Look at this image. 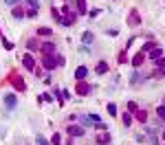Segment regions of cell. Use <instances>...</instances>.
Here are the masks:
<instances>
[{"label":"cell","instance_id":"cell-1","mask_svg":"<svg viewBox=\"0 0 165 145\" xmlns=\"http://www.w3.org/2000/svg\"><path fill=\"white\" fill-rule=\"evenodd\" d=\"M75 20H77V13H75V11H68L60 22L64 24V27H70V24H75Z\"/></svg>","mask_w":165,"mask_h":145},{"label":"cell","instance_id":"cell-2","mask_svg":"<svg viewBox=\"0 0 165 145\" xmlns=\"http://www.w3.org/2000/svg\"><path fill=\"white\" fill-rule=\"evenodd\" d=\"M5 106H7V110H13L16 106H18V97L16 94H5Z\"/></svg>","mask_w":165,"mask_h":145},{"label":"cell","instance_id":"cell-3","mask_svg":"<svg viewBox=\"0 0 165 145\" xmlns=\"http://www.w3.org/2000/svg\"><path fill=\"white\" fill-rule=\"evenodd\" d=\"M22 64H25V68H27V70H35V59H33L31 55H25Z\"/></svg>","mask_w":165,"mask_h":145},{"label":"cell","instance_id":"cell-4","mask_svg":"<svg viewBox=\"0 0 165 145\" xmlns=\"http://www.w3.org/2000/svg\"><path fill=\"white\" fill-rule=\"evenodd\" d=\"M75 77H77L79 81H82V79H86V77H88V68H86V66H79V68L75 70Z\"/></svg>","mask_w":165,"mask_h":145},{"label":"cell","instance_id":"cell-5","mask_svg":"<svg viewBox=\"0 0 165 145\" xmlns=\"http://www.w3.org/2000/svg\"><path fill=\"white\" fill-rule=\"evenodd\" d=\"M68 134H70V136H82V134H84V128H79V125H68Z\"/></svg>","mask_w":165,"mask_h":145},{"label":"cell","instance_id":"cell-6","mask_svg":"<svg viewBox=\"0 0 165 145\" xmlns=\"http://www.w3.org/2000/svg\"><path fill=\"white\" fill-rule=\"evenodd\" d=\"M44 66L51 70V68H55V66H57V59H55V57H51V55H46V57H44Z\"/></svg>","mask_w":165,"mask_h":145},{"label":"cell","instance_id":"cell-7","mask_svg":"<svg viewBox=\"0 0 165 145\" xmlns=\"http://www.w3.org/2000/svg\"><path fill=\"white\" fill-rule=\"evenodd\" d=\"M53 51H55V44H53V42H44V44H42V53L51 55Z\"/></svg>","mask_w":165,"mask_h":145},{"label":"cell","instance_id":"cell-8","mask_svg":"<svg viewBox=\"0 0 165 145\" xmlns=\"http://www.w3.org/2000/svg\"><path fill=\"white\" fill-rule=\"evenodd\" d=\"M95 72H97V75H104V72H108V64H106V62H99V64L95 66Z\"/></svg>","mask_w":165,"mask_h":145},{"label":"cell","instance_id":"cell-9","mask_svg":"<svg viewBox=\"0 0 165 145\" xmlns=\"http://www.w3.org/2000/svg\"><path fill=\"white\" fill-rule=\"evenodd\" d=\"M161 55H163V51H161V48H152V53H150V57H152V59H158Z\"/></svg>","mask_w":165,"mask_h":145},{"label":"cell","instance_id":"cell-10","mask_svg":"<svg viewBox=\"0 0 165 145\" xmlns=\"http://www.w3.org/2000/svg\"><path fill=\"white\" fill-rule=\"evenodd\" d=\"M38 35H53V31L46 29V27H40V29H38Z\"/></svg>","mask_w":165,"mask_h":145},{"label":"cell","instance_id":"cell-11","mask_svg":"<svg viewBox=\"0 0 165 145\" xmlns=\"http://www.w3.org/2000/svg\"><path fill=\"white\" fill-rule=\"evenodd\" d=\"M82 40H84V44H90V42H92V33H90V31H86V33L82 35Z\"/></svg>","mask_w":165,"mask_h":145},{"label":"cell","instance_id":"cell-12","mask_svg":"<svg viewBox=\"0 0 165 145\" xmlns=\"http://www.w3.org/2000/svg\"><path fill=\"white\" fill-rule=\"evenodd\" d=\"M77 90H79V94H88V92H90V86H86V84H79V88H77Z\"/></svg>","mask_w":165,"mask_h":145},{"label":"cell","instance_id":"cell-13","mask_svg":"<svg viewBox=\"0 0 165 145\" xmlns=\"http://www.w3.org/2000/svg\"><path fill=\"white\" fill-rule=\"evenodd\" d=\"M130 81H132V84H139V81H143V77H139V72H132Z\"/></svg>","mask_w":165,"mask_h":145},{"label":"cell","instance_id":"cell-14","mask_svg":"<svg viewBox=\"0 0 165 145\" xmlns=\"http://www.w3.org/2000/svg\"><path fill=\"white\" fill-rule=\"evenodd\" d=\"M108 114L117 116V106H114V103H108Z\"/></svg>","mask_w":165,"mask_h":145},{"label":"cell","instance_id":"cell-15","mask_svg":"<svg viewBox=\"0 0 165 145\" xmlns=\"http://www.w3.org/2000/svg\"><path fill=\"white\" fill-rule=\"evenodd\" d=\"M156 116H158V119H165V106H161V108L156 110Z\"/></svg>","mask_w":165,"mask_h":145},{"label":"cell","instance_id":"cell-16","mask_svg":"<svg viewBox=\"0 0 165 145\" xmlns=\"http://www.w3.org/2000/svg\"><path fill=\"white\" fill-rule=\"evenodd\" d=\"M22 15H25V13H22V11H20L18 7H13V18H18V20H20Z\"/></svg>","mask_w":165,"mask_h":145},{"label":"cell","instance_id":"cell-17","mask_svg":"<svg viewBox=\"0 0 165 145\" xmlns=\"http://www.w3.org/2000/svg\"><path fill=\"white\" fill-rule=\"evenodd\" d=\"M22 0H5V5H9V7H16V5H20Z\"/></svg>","mask_w":165,"mask_h":145},{"label":"cell","instance_id":"cell-18","mask_svg":"<svg viewBox=\"0 0 165 145\" xmlns=\"http://www.w3.org/2000/svg\"><path fill=\"white\" fill-rule=\"evenodd\" d=\"M130 121H132V116L126 112V114H123V125H130Z\"/></svg>","mask_w":165,"mask_h":145},{"label":"cell","instance_id":"cell-19","mask_svg":"<svg viewBox=\"0 0 165 145\" xmlns=\"http://www.w3.org/2000/svg\"><path fill=\"white\" fill-rule=\"evenodd\" d=\"M128 110H130V112H136L139 108H136V103H134V101H130V103H128Z\"/></svg>","mask_w":165,"mask_h":145},{"label":"cell","instance_id":"cell-20","mask_svg":"<svg viewBox=\"0 0 165 145\" xmlns=\"http://www.w3.org/2000/svg\"><path fill=\"white\" fill-rule=\"evenodd\" d=\"M38 145H49V141H46L44 136H38Z\"/></svg>","mask_w":165,"mask_h":145},{"label":"cell","instance_id":"cell-21","mask_svg":"<svg viewBox=\"0 0 165 145\" xmlns=\"http://www.w3.org/2000/svg\"><path fill=\"white\" fill-rule=\"evenodd\" d=\"M77 5H79V13H84V11H86V7H84V0H77Z\"/></svg>","mask_w":165,"mask_h":145},{"label":"cell","instance_id":"cell-22","mask_svg":"<svg viewBox=\"0 0 165 145\" xmlns=\"http://www.w3.org/2000/svg\"><path fill=\"white\" fill-rule=\"evenodd\" d=\"M139 20H136V13H132V18H130V24H132V27H134V24H136Z\"/></svg>","mask_w":165,"mask_h":145},{"label":"cell","instance_id":"cell-23","mask_svg":"<svg viewBox=\"0 0 165 145\" xmlns=\"http://www.w3.org/2000/svg\"><path fill=\"white\" fill-rule=\"evenodd\" d=\"M53 145H60V134H53Z\"/></svg>","mask_w":165,"mask_h":145},{"label":"cell","instance_id":"cell-24","mask_svg":"<svg viewBox=\"0 0 165 145\" xmlns=\"http://www.w3.org/2000/svg\"><path fill=\"white\" fill-rule=\"evenodd\" d=\"M163 138H165V132H163Z\"/></svg>","mask_w":165,"mask_h":145}]
</instances>
